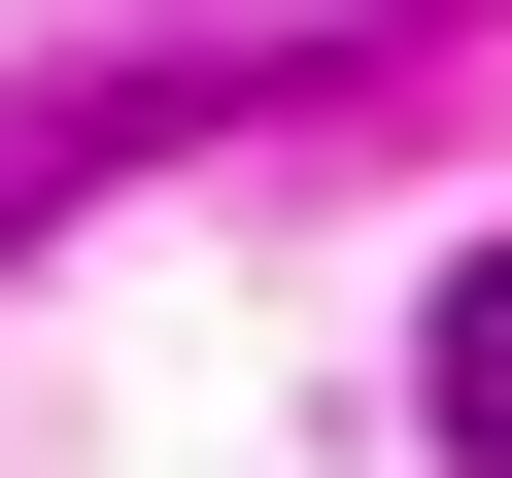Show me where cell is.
Returning <instances> with one entry per match:
<instances>
[{
  "instance_id": "obj_1",
  "label": "cell",
  "mask_w": 512,
  "mask_h": 478,
  "mask_svg": "<svg viewBox=\"0 0 512 478\" xmlns=\"http://www.w3.org/2000/svg\"><path fill=\"white\" fill-rule=\"evenodd\" d=\"M410 410H444V478H512V239H478L444 308H410Z\"/></svg>"
}]
</instances>
